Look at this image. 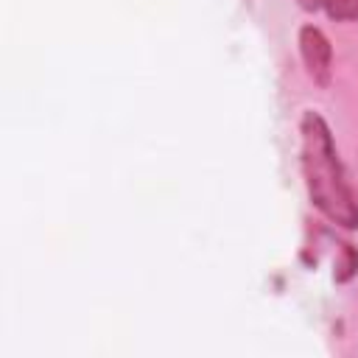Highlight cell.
Wrapping results in <instances>:
<instances>
[{
	"label": "cell",
	"mask_w": 358,
	"mask_h": 358,
	"mask_svg": "<svg viewBox=\"0 0 358 358\" xmlns=\"http://www.w3.org/2000/svg\"><path fill=\"white\" fill-rule=\"evenodd\" d=\"M299 3H302V8H308V11L322 8V0H299Z\"/></svg>",
	"instance_id": "cell-4"
},
{
	"label": "cell",
	"mask_w": 358,
	"mask_h": 358,
	"mask_svg": "<svg viewBox=\"0 0 358 358\" xmlns=\"http://www.w3.org/2000/svg\"><path fill=\"white\" fill-rule=\"evenodd\" d=\"M322 8L338 22H358V0H322Z\"/></svg>",
	"instance_id": "cell-3"
},
{
	"label": "cell",
	"mask_w": 358,
	"mask_h": 358,
	"mask_svg": "<svg viewBox=\"0 0 358 358\" xmlns=\"http://www.w3.org/2000/svg\"><path fill=\"white\" fill-rule=\"evenodd\" d=\"M299 134H302V176L310 201L333 224L344 229H358V199L344 176L324 117L308 109L299 120Z\"/></svg>",
	"instance_id": "cell-1"
},
{
	"label": "cell",
	"mask_w": 358,
	"mask_h": 358,
	"mask_svg": "<svg viewBox=\"0 0 358 358\" xmlns=\"http://www.w3.org/2000/svg\"><path fill=\"white\" fill-rule=\"evenodd\" d=\"M299 53H302L310 81L319 87H327L330 76H333V48H330V39L324 36V31L316 25H302L299 28Z\"/></svg>",
	"instance_id": "cell-2"
}]
</instances>
